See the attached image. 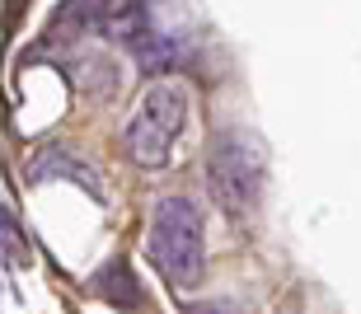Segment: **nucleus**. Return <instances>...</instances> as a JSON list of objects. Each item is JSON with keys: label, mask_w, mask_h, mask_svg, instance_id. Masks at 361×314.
Segmentation results:
<instances>
[{"label": "nucleus", "mask_w": 361, "mask_h": 314, "mask_svg": "<svg viewBox=\"0 0 361 314\" xmlns=\"http://www.w3.org/2000/svg\"><path fill=\"white\" fill-rule=\"evenodd\" d=\"M263 178H268L263 141L249 132H216L212 151H207V192L226 216H254L258 197H263Z\"/></svg>", "instance_id": "nucleus-3"}, {"label": "nucleus", "mask_w": 361, "mask_h": 314, "mask_svg": "<svg viewBox=\"0 0 361 314\" xmlns=\"http://www.w3.org/2000/svg\"><path fill=\"white\" fill-rule=\"evenodd\" d=\"M66 24H75V33L132 42L146 33V10H141V0H71L56 14V28H66Z\"/></svg>", "instance_id": "nucleus-4"}, {"label": "nucleus", "mask_w": 361, "mask_h": 314, "mask_svg": "<svg viewBox=\"0 0 361 314\" xmlns=\"http://www.w3.org/2000/svg\"><path fill=\"white\" fill-rule=\"evenodd\" d=\"M188 84L183 80H155L146 84V94L136 99L132 118L122 127V155L136 164V169H160L174 155L178 132L188 127Z\"/></svg>", "instance_id": "nucleus-2"}, {"label": "nucleus", "mask_w": 361, "mask_h": 314, "mask_svg": "<svg viewBox=\"0 0 361 314\" xmlns=\"http://www.w3.org/2000/svg\"><path fill=\"white\" fill-rule=\"evenodd\" d=\"M146 253H150V268L174 291H188L202 282V268H207V225H202V206L192 197H164L150 211Z\"/></svg>", "instance_id": "nucleus-1"}]
</instances>
